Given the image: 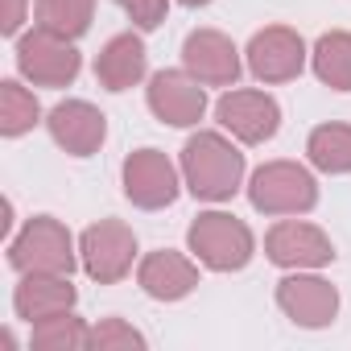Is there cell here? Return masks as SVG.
<instances>
[{
    "label": "cell",
    "instance_id": "14",
    "mask_svg": "<svg viewBox=\"0 0 351 351\" xmlns=\"http://www.w3.org/2000/svg\"><path fill=\"white\" fill-rule=\"evenodd\" d=\"M46 124H50L54 145L66 149L71 157H91V153H99V145H104V136H108V116H104L95 104H87V99H66V104H58Z\"/></svg>",
    "mask_w": 351,
    "mask_h": 351
},
{
    "label": "cell",
    "instance_id": "26",
    "mask_svg": "<svg viewBox=\"0 0 351 351\" xmlns=\"http://www.w3.org/2000/svg\"><path fill=\"white\" fill-rule=\"evenodd\" d=\"M178 5H186V9H203V5H211V0H178Z\"/></svg>",
    "mask_w": 351,
    "mask_h": 351
},
{
    "label": "cell",
    "instance_id": "25",
    "mask_svg": "<svg viewBox=\"0 0 351 351\" xmlns=\"http://www.w3.org/2000/svg\"><path fill=\"white\" fill-rule=\"evenodd\" d=\"M21 21H25V0H5V9H0V34L17 38L21 34Z\"/></svg>",
    "mask_w": 351,
    "mask_h": 351
},
{
    "label": "cell",
    "instance_id": "20",
    "mask_svg": "<svg viewBox=\"0 0 351 351\" xmlns=\"http://www.w3.org/2000/svg\"><path fill=\"white\" fill-rule=\"evenodd\" d=\"M29 347H38V351H83V347H91V326L83 318H75L71 310L54 314V318H42L29 326Z\"/></svg>",
    "mask_w": 351,
    "mask_h": 351
},
{
    "label": "cell",
    "instance_id": "15",
    "mask_svg": "<svg viewBox=\"0 0 351 351\" xmlns=\"http://www.w3.org/2000/svg\"><path fill=\"white\" fill-rule=\"evenodd\" d=\"M75 302H79V293L71 285V273H21V281L13 289V310L29 326L75 310Z\"/></svg>",
    "mask_w": 351,
    "mask_h": 351
},
{
    "label": "cell",
    "instance_id": "4",
    "mask_svg": "<svg viewBox=\"0 0 351 351\" xmlns=\"http://www.w3.org/2000/svg\"><path fill=\"white\" fill-rule=\"evenodd\" d=\"M75 240L54 215H34L9 244V265L17 273H75Z\"/></svg>",
    "mask_w": 351,
    "mask_h": 351
},
{
    "label": "cell",
    "instance_id": "8",
    "mask_svg": "<svg viewBox=\"0 0 351 351\" xmlns=\"http://www.w3.org/2000/svg\"><path fill=\"white\" fill-rule=\"evenodd\" d=\"M277 306L285 310L289 322H298L306 330H318V326L335 322V314H339V289L326 277H318V273L293 269L289 277L277 281Z\"/></svg>",
    "mask_w": 351,
    "mask_h": 351
},
{
    "label": "cell",
    "instance_id": "13",
    "mask_svg": "<svg viewBox=\"0 0 351 351\" xmlns=\"http://www.w3.org/2000/svg\"><path fill=\"white\" fill-rule=\"evenodd\" d=\"M182 66L203 87H236V79L244 71L236 42L228 34H219V29H195L182 42Z\"/></svg>",
    "mask_w": 351,
    "mask_h": 351
},
{
    "label": "cell",
    "instance_id": "24",
    "mask_svg": "<svg viewBox=\"0 0 351 351\" xmlns=\"http://www.w3.org/2000/svg\"><path fill=\"white\" fill-rule=\"evenodd\" d=\"M116 5H120V9L132 17V25H136V29H145V34H149V29H157V25L165 21V9H169L165 0H116Z\"/></svg>",
    "mask_w": 351,
    "mask_h": 351
},
{
    "label": "cell",
    "instance_id": "3",
    "mask_svg": "<svg viewBox=\"0 0 351 351\" xmlns=\"http://www.w3.org/2000/svg\"><path fill=\"white\" fill-rule=\"evenodd\" d=\"M248 203L261 215H306L318 207V182L298 161H265L248 182Z\"/></svg>",
    "mask_w": 351,
    "mask_h": 351
},
{
    "label": "cell",
    "instance_id": "16",
    "mask_svg": "<svg viewBox=\"0 0 351 351\" xmlns=\"http://www.w3.org/2000/svg\"><path fill=\"white\" fill-rule=\"evenodd\" d=\"M136 281H141V289H145L149 298H157V302H182V298L195 293V285H199V265L186 261L182 252L161 248V252H149V256L141 261Z\"/></svg>",
    "mask_w": 351,
    "mask_h": 351
},
{
    "label": "cell",
    "instance_id": "9",
    "mask_svg": "<svg viewBox=\"0 0 351 351\" xmlns=\"http://www.w3.org/2000/svg\"><path fill=\"white\" fill-rule=\"evenodd\" d=\"M149 112L169 128H191L207 112V87L191 71H157L149 79Z\"/></svg>",
    "mask_w": 351,
    "mask_h": 351
},
{
    "label": "cell",
    "instance_id": "18",
    "mask_svg": "<svg viewBox=\"0 0 351 351\" xmlns=\"http://www.w3.org/2000/svg\"><path fill=\"white\" fill-rule=\"evenodd\" d=\"M310 66L314 75L335 87V91H351V34L347 29H330L314 42L310 50Z\"/></svg>",
    "mask_w": 351,
    "mask_h": 351
},
{
    "label": "cell",
    "instance_id": "6",
    "mask_svg": "<svg viewBox=\"0 0 351 351\" xmlns=\"http://www.w3.org/2000/svg\"><path fill=\"white\" fill-rule=\"evenodd\" d=\"M79 261L87 269L91 281L99 285H116L128 277L132 261H136V236L128 223L120 219H99L79 236Z\"/></svg>",
    "mask_w": 351,
    "mask_h": 351
},
{
    "label": "cell",
    "instance_id": "22",
    "mask_svg": "<svg viewBox=\"0 0 351 351\" xmlns=\"http://www.w3.org/2000/svg\"><path fill=\"white\" fill-rule=\"evenodd\" d=\"M42 108L38 99L17 83V79H5L0 83V132L5 136H25L34 124H38Z\"/></svg>",
    "mask_w": 351,
    "mask_h": 351
},
{
    "label": "cell",
    "instance_id": "11",
    "mask_svg": "<svg viewBox=\"0 0 351 351\" xmlns=\"http://www.w3.org/2000/svg\"><path fill=\"white\" fill-rule=\"evenodd\" d=\"M215 120H219L240 145H265V141H273L277 128H281V108H277L273 95L240 87V91H228V95L215 104Z\"/></svg>",
    "mask_w": 351,
    "mask_h": 351
},
{
    "label": "cell",
    "instance_id": "2",
    "mask_svg": "<svg viewBox=\"0 0 351 351\" xmlns=\"http://www.w3.org/2000/svg\"><path fill=\"white\" fill-rule=\"evenodd\" d=\"M191 252L199 256V265L215 269V273H236L252 261L256 252V236L244 219L228 215V211H203L191 232H186Z\"/></svg>",
    "mask_w": 351,
    "mask_h": 351
},
{
    "label": "cell",
    "instance_id": "10",
    "mask_svg": "<svg viewBox=\"0 0 351 351\" xmlns=\"http://www.w3.org/2000/svg\"><path fill=\"white\" fill-rule=\"evenodd\" d=\"M244 58L261 83H289L306 66V42L289 25H265L261 34H252Z\"/></svg>",
    "mask_w": 351,
    "mask_h": 351
},
{
    "label": "cell",
    "instance_id": "21",
    "mask_svg": "<svg viewBox=\"0 0 351 351\" xmlns=\"http://www.w3.org/2000/svg\"><path fill=\"white\" fill-rule=\"evenodd\" d=\"M95 17V0H38V25L58 38H83Z\"/></svg>",
    "mask_w": 351,
    "mask_h": 351
},
{
    "label": "cell",
    "instance_id": "5",
    "mask_svg": "<svg viewBox=\"0 0 351 351\" xmlns=\"http://www.w3.org/2000/svg\"><path fill=\"white\" fill-rule=\"evenodd\" d=\"M17 71L34 87H71L83 71V58L71 38H58L38 25L17 38Z\"/></svg>",
    "mask_w": 351,
    "mask_h": 351
},
{
    "label": "cell",
    "instance_id": "1",
    "mask_svg": "<svg viewBox=\"0 0 351 351\" xmlns=\"http://www.w3.org/2000/svg\"><path fill=\"white\" fill-rule=\"evenodd\" d=\"M182 182L195 199L228 203L244 186V153L223 132H195L182 149Z\"/></svg>",
    "mask_w": 351,
    "mask_h": 351
},
{
    "label": "cell",
    "instance_id": "23",
    "mask_svg": "<svg viewBox=\"0 0 351 351\" xmlns=\"http://www.w3.org/2000/svg\"><path fill=\"white\" fill-rule=\"evenodd\" d=\"M91 347L95 351H141L145 335L132 330L124 318H104L99 326H91Z\"/></svg>",
    "mask_w": 351,
    "mask_h": 351
},
{
    "label": "cell",
    "instance_id": "17",
    "mask_svg": "<svg viewBox=\"0 0 351 351\" xmlns=\"http://www.w3.org/2000/svg\"><path fill=\"white\" fill-rule=\"evenodd\" d=\"M149 71V54H145V42L136 34H116L99 58H95V79L108 87V91H128L145 79Z\"/></svg>",
    "mask_w": 351,
    "mask_h": 351
},
{
    "label": "cell",
    "instance_id": "19",
    "mask_svg": "<svg viewBox=\"0 0 351 351\" xmlns=\"http://www.w3.org/2000/svg\"><path fill=\"white\" fill-rule=\"evenodd\" d=\"M306 153L322 173H351V124H318L306 141Z\"/></svg>",
    "mask_w": 351,
    "mask_h": 351
},
{
    "label": "cell",
    "instance_id": "7",
    "mask_svg": "<svg viewBox=\"0 0 351 351\" xmlns=\"http://www.w3.org/2000/svg\"><path fill=\"white\" fill-rule=\"evenodd\" d=\"M124 195L141 211H161L178 199V169L161 149H136L124 157Z\"/></svg>",
    "mask_w": 351,
    "mask_h": 351
},
{
    "label": "cell",
    "instance_id": "12",
    "mask_svg": "<svg viewBox=\"0 0 351 351\" xmlns=\"http://www.w3.org/2000/svg\"><path fill=\"white\" fill-rule=\"evenodd\" d=\"M265 256L281 269H322L335 261V244L322 228L302 219H281L265 236Z\"/></svg>",
    "mask_w": 351,
    "mask_h": 351
}]
</instances>
